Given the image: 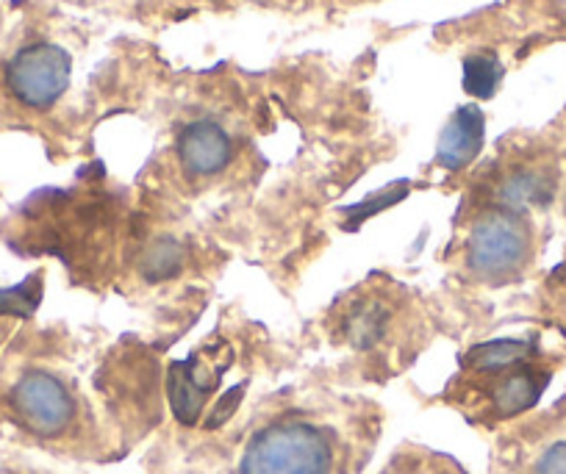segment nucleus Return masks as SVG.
Instances as JSON below:
<instances>
[{
    "label": "nucleus",
    "instance_id": "nucleus-1",
    "mask_svg": "<svg viewBox=\"0 0 566 474\" xmlns=\"http://www.w3.org/2000/svg\"><path fill=\"white\" fill-rule=\"evenodd\" d=\"M375 446V422L339 397H281L261 408L195 474H358Z\"/></svg>",
    "mask_w": 566,
    "mask_h": 474
},
{
    "label": "nucleus",
    "instance_id": "nucleus-2",
    "mask_svg": "<svg viewBox=\"0 0 566 474\" xmlns=\"http://www.w3.org/2000/svg\"><path fill=\"white\" fill-rule=\"evenodd\" d=\"M558 358L538 339H500L475 347L461 358V369L444 391V402L459 408L472 424L514 422L531 411L553 380Z\"/></svg>",
    "mask_w": 566,
    "mask_h": 474
},
{
    "label": "nucleus",
    "instance_id": "nucleus-3",
    "mask_svg": "<svg viewBox=\"0 0 566 474\" xmlns=\"http://www.w3.org/2000/svg\"><path fill=\"white\" fill-rule=\"evenodd\" d=\"M9 413L34 439L48 444L84 439L86 402L73 380L51 369H25L9 389Z\"/></svg>",
    "mask_w": 566,
    "mask_h": 474
},
{
    "label": "nucleus",
    "instance_id": "nucleus-4",
    "mask_svg": "<svg viewBox=\"0 0 566 474\" xmlns=\"http://www.w3.org/2000/svg\"><path fill=\"white\" fill-rule=\"evenodd\" d=\"M533 255L531 222L511 211V206L489 209L472 225L467 242V264L483 281H509L520 275Z\"/></svg>",
    "mask_w": 566,
    "mask_h": 474
},
{
    "label": "nucleus",
    "instance_id": "nucleus-5",
    "mask_svg": "<svg viewBox=\"0 0 566 474\" xmlns=\"http://www.w3.org/2000/svg\"><path fill=\"white\" fill-rule=\"evenodd\" d=\"M70 86V56L51 42L20 48L7 64V89L20 106L51 108Z\"/></svg>",
    "mask_w": 566,
    "mask_h": 474
},
{
    "label": "nucleus",
    "instance_id": "nucleus-6",
    "mask_svg": "<svg viewBox=\"0 0 566 474\" xmlns=\"http://www.w3.org/2000/svg\"><path fill=\"white\" fill-rule=\"evenodd\" d=\"M505 463L511 474H566V397L511 433Z\"/></svg>",
    "mask_w": 566,
    "mask_h": 474
},
{
    "label": "nucleus",
    "instance_id": "nucleus-7",
    "mask_svg": "<svg viewBox=\"0 0 566 474\" xmlns=\"http://www.w3.org/2000/svg\"><path fill=\"white\" fill-rule=\"evenodd\" d=\"M178 158L192 176L209 178L231 161V139L217 123L198 119L178 136Z\"/></svg>",
    "mask_w": 566,
    "mask_h": 474
},
{
    "label": "nucleus",
    "instance_id": "nucleus-8",
    "mask_svg": "<svg viewBox=\"0 0 566 474\" xmlns=\"http://www.w3.org/2000/svg\"><path fill=\"white\" fill-rule=\"evenodd\" d=\"M483 114L475 106H467L450 119L444 128L442 141H439V165L448 170H459V167L470 165L472 158L481 152L483 147Z\"/></svg>",
    "mask_w": 566,
    "mask_h": 474
},
{
    "label": "nucleus",
    "instance_id": "nucleus-9",
    "mask_svg": "<svg viewBox=\"0 0 566 474\" xmlns=\"http://www.w3.org/2000/svg\"><path fill=\"white\" fill-rule=\"evenodd\" d=\"M503 78V67L494 56H472L464 64V86L475 97H492Z\"/></svg>",
    "mask_w": 566,
    "mask_h": 474
}]
</instances>
